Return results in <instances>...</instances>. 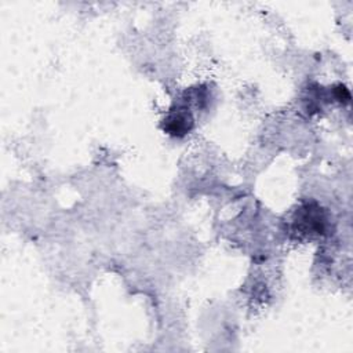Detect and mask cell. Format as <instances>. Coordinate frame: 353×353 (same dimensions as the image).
<instances>
[{"label":"cell","mask_w":353,"mask_h":353,"mask_svg":"<svg viewBox=\"0 0 353 353\" xmlns=\"http://www.w3.org/2000/svg\"><path fill=\"white\" fill-rule=\"evenodd\" d=\"M334 97L339 101V102H349L350 101V92H349V90L345 87V85H342V84H339V85H336L335 88H334Z\"/></svg>","instance_id":"3"},{"label":"cell","mask_w":353,"mask_h":353,"mask_svg":"<svg viewBox=\"0 0 353 353\" xmlns=\"http://www.w3.org/2000/svg\"><path fill=\"white\" fill-rule=\"evenodd\" d=\"M296 225L302 228L303 233H316L321 234L325 232L327 221L323 215V211L320 207H313L310 204L301 208L298 212Z\"/></svg>","instance_id":"2"},{"label":"cell","mask_w":353,"mask_h":353,"mask_svg":"<svg viewBox=\"0 0 353 353\" xmlns=\"http://www.w3.org/2000/svg\"><path fill=\"white\" fill-rule=\"evenodd\" d=\"M194 120L189 109L176 108L170 110L163 120V130L172 137H183L193 128Z\"/></svg>","instance_id":"1"}]
</instances>
